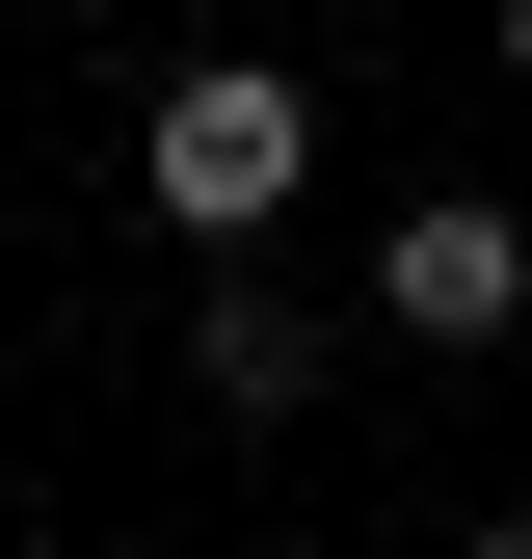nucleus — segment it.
I'll use <instances>...</instances> for the list:
<instances>
[{"label":"nucleus","instance_id":"obj_1","mask_svg":"<svg viewBox=\"0 0 532 559\" xmlns=\"http://www.w3.org/2000/svg\"><path fill=\"white\" fill-rule=\"evenodd\" d=\"M133 187H160L186 266H266L293 187H319V81H293V53H186V81L133 107Z\"/></svg>","mask_w":532,"mask_h":559},{"label":"nucleus","instance_id":"obj_2","mask_svg":"<svg viewBox=\"0 0 532 559\" xmlns=\"http://www.w3.org/2000/svg\"><path fill=\"white\" fill-rule=\"evenodd\" d=\"M373 346H452V373L532 346V214H506V187H399V214H373Z\"/></svg>","mask_w":532,"mask_h":559},{"label":"nucleus","instance_id":"obj_3","mask_svg":"<svg viewBox=\"0 0 532 559\" xmlns=\"http://www.w3.org/2000/svg\"><path fill=\"white\" fill-rule=\"evenodd\" d=\"M186 400H214V427H319V400H347V320H319L293 266H214V294H186Z\"/></svg>","mask_w":532,"mask_h":559},{"label":"nucleus","instance_id":"obj_4","mask_svg":"<svg viewBox=\"0 0 532 559\" xmlns=\"http://www.w3.org/2000/svg\"><path fill=\"white\" fill-rule=\"evenodd\" d=\"M452 559H532V507H480V533H452Z\"/></svg>","mask_w":532,"mask_h":559},{"label":"nucleus","instance_id":"obj_5","mask_svg":"<svg viewBox=\"0 0 532 559\" xmlns=\"http://www.w3.org/2000/svg\"><path fill=\"white\" fill-rule=\"evenodd\" d=\"M480 27H506V81H532V0H480Z\"/></svg>","mask_w":532,"mask_h":559}]
</instances>
